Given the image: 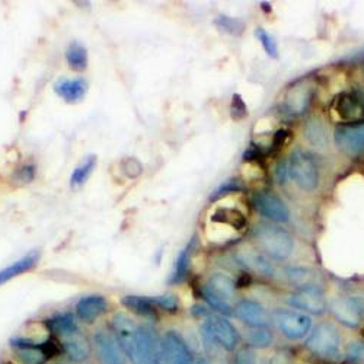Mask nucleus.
<instances>
[{"label":"nucleus","mask_w":364,"mask_h":364,"mask_svg":"<svg viewBox=\"0 0 364 364\" xmlns=\"http://www.w3.org/2000/svg\"><path fill=\"white\" fill-rule=\"evenodd\" d=\"M332 112L341 121V124L364 123V94L358 90L338 94L332 101Z\"/></svg>","instance_id":"0eeeda50"},{"label":"nucleus","mask_w":364,"mask_h":364,"mask_svg":"<svg viewBox=\"0 0 364 364\" xmlns=\"http://www.w3.org/2000/svg\"><path fill=\"white\" fill-rule=\"evenodd\" d=\"M306 136L308 140L316 146L325 144L326 143V134H325V129L318 121H311L306 127Z\"/></svg>","instance_id":"473e14b6"},{"label":"nucleus","mask_w":364,"mask_h":364,"mask_svg":"<svg viewBox=\"0 0 364 364\" xmlns=\"http://www.w3.org/2000/svg\"><path fill=\"white\" fill-rule=\"evenodd\" d=\"M213 225H222L230 228L235 232H240L247 228V218L236 208H218L210 218Z\"/></svg>","instance_id":"5701e85b"},{"label":"nucleus","mask_w":364,"mask_h":364,"mask_svg":"<svg viewBox=\"0 0 364 364\" xmlns=\"http://www.w3.org/2000/svg\"><path fill=\"white\" fill-rule=\"evenodd\" d=\"M233 364H258V355L252 347L239 348L235 354Z\"/></svg>","instance_id":"f704fd0d"},{"label":"nucleus","mask_w":364,"mask_h":364,"mask_svg":"<svg viewBox=\"0 0 364 364\" xmlns=\"http://www.w3.org/2000/svg\"><path fill=\"white\" fill-rule=\"evenodd\" d=\"M156 364H194V357L186 340L169 331L162 338V354Z\"/></svg>","instance_id":"f8f14e48"},{"label":"nucleus","mask_w":364,"mask_h":364,"mask_svg":"<svg viewBox=\"0 0 364 364\" xmlns=\"http://www.w3.org/2000/svg\"><path fill=\"white\" fill-rule=\"evenodd\" d=\"M312 97H314V89L306 83H300L289 92L286 105L291 114L300 115L311 105Z\"/></svg>","instance_id":"412c9836"},{"label":"nucleus","mask_w":364,"mask_h":364,"mask_svg":"<svg viewBox=\"0 0 364 364\" xmlns=\"http://www.w3.org/2000/svg\"><path fill=\"white\" fill-rule=\"evenodd\" d=\"M240 261L244 262L245 267L254 269L258 274L264 277H274V267L271 265L268 258L265 255H261L258 252H248L240 257Z\"/></svg>","instance_id":"bb28decb"},{"label":"nucleus","mask_w":364,"mask_h":364,"mask_svg":"<svg viewBox=\"0 0 364 364\" xmlns=\"http://www.w3.org/2000/svg\"><path fill=\"white\" fill-rule=\"evenodd\" d=\"M289 176L297 187L305 191H314L319 186V169L315 158L305 150H294L289 159Z\"/></svg>","instance_id":"423d86ee"},{"label":"nucleus","mask_w":364,"mask_h":364,"mask_svg":"<svg viewBox=\"0 0 364 364\" xmlns=\"http://www.w3.org/2000/svg\"><path fill=\"white\" fill-rule=\"evenodd\" d=\"M97 162L98 159L95 155H89L87 158H85L82 164L77 165L70 175V187L80 188L82 186H85L87 179L90 178V175H92V172L95 171Z\"/></svg>","instance_id":"a878e982"},{"label":"nucleus","mask_w":364,"mask_h":364,"mask_svg":"<svg viewBox=\"0 0 364 364\" xmlns=\"http://www.w3.org/2000/svg\"><path fill=\"white\" fill-rule=\"evenodd\" d=\"M95 350L101 364H126V354L121 348L117 337L107 331L95 333Z\"/></svg>","instance_id":"2eb2a0df"},{"label":"nucleus","mask_w":364,"mask_h":364,"mask_svg":"<svg viewBox=\"0 0 364 364\" xmlns=\"http://www.w3.org/2000/svg\"><path fill=\"white\" fill-rule=\"evenodd\" d=\"M254 235L261 250L269 259L284 261L291 255L294 240L286 229L277 225L262 223L255 229Z\"/></svg>","instance_id":"f03ea898"},{"label":"nucleus","mask_w":364,"mask_h":364,"mask_svg":"<svg viewBox=\"0 0 364 364\" xmlns=\"http://www.w3.org/2000/svg\"><path fill=\"white\" fill-rule=\"evenodd\" d=\"M151 299H154V301L156 303V306L159 309H164L169 314H175L179 309V301H178L176 296H173V294H162V296H156Z\"/></svg>","instance_id":"72a5a7b5"},{"label":"nucleus","mask_w":364,"mask_h":364,"mask_svg":"<svg viewBox=\"0 0 364 364\" xmlns=\"http://www.w3.org/2000/svg\"><path fill=\"white\" fill-rule=\"evenodd\" d=\"M290 133L287 130H280L276 133L274 139H272V146H271V151H279L282 147L286 146V143L289 141Z\"/></svg>","instance_id":"4c0bfd02"},{"label":"nucleus","mask_w":364,"mask_h":364,"mask_svg":"<svg viewBox=\"0 0 364 364\" xmlns=\"http://www.w3.org/2000/svg\"><path fill=\"white\" fill-rule=\"evenodd\" d=\"M19 175L22 176L23 182H29L34 178V168L33 166H23L19 172Z\"/></svg>","instance_id":"ea45409f"},{"label":"nucleus","mask_w":364,"mask_h":364,"mask_svg":"<svg viewBox=\"0 0 364 364\" xmlns=\"http://www.w3.org/2000/svg\"><path fill=\"white\" fill-rule=\"evenodd\" d=\"M287 176H289V165L287 164H280L277 166V179L283 184Z\"/></svg>","instance_id":"a19ab883"},{"label":"nucleus","mask_w":364,"mask_h":364,"mask_svg":"<svg viewBox=\"0 0 364 364\" xmlns=\"http://www.w3.org/2000/svg\"><path fill=\"white\" fill-rule=\"evenodd\" d=\"M197 247V239L196 236L188 242L186 248H182L181 252L178 254L175 264H173V269L171 272L169 277V284H179L184 282L190 272V265H191V257L194 254V250Z\"/></svg>","instance_id":"6ab92c4d"},{"label":"nucleus","mask_w":364,"mask_h":364,"mask_svg":"<svg viewBox=\"0 0 364 364\" xmlns=\"http://www.w3.org/2000/svg\"><path fill=\"white\" fill-rule=\"evenodd\" d=\"M341 333L337 326L332 323H318L311 336L305 341V347L316 357L323 360H333L338 357L341 350Z\"/></svg>","instance_id":"39448f33"},{"label":"nucleus","mask_w":364,"mask_h":364,"mask_svg":"<svg viewBox=\"0 0 364 364\" xmlns=\"http://www.w3.org/2000/svg\"><path fill=\"white\" fill-rule=\"evenodd\" d=\"M236 190H239V187L235 184V182H226V184H222V186L216 190L215 196H211V200L218 198V196H223V194H228L229 191H236Z\"/></svg>","instance_id":"58836bf2"},{"label":"nucleus","mask_w":364,"mask_h":364,"mask_svg":"<svg viewBox=\"0 0 364 364\" xmlns=\"http://www.w3.org/2000/svg\"><path fill=\"white\" fill-rule=\"evenodd\" d=\"M108 311V301L100 294L82 297L76 305V315L83 322H94Z\"/></svg>","instance_id":"f3484780"},{"label":"nucleus","mask_w":364,"mask_h":364,"mask_svg":"<svg viewBox=\"0 0 364 364\" xmlns=\"http://www.w3.org/2000/svg\"><path fill=\"white\" fill-rule=\"evenodd\" d=\"M66 62L75 72H83L87 68V50L79 43H72L66 50Z\"/></svg>","instance_id":"cd10ccee"},{"label":"nucleus","mask_w":364,"mask_h":364,"mask_svg":"<svg viewBox=\"0 0 364 364\" xmlns=\"http://www.w3.org/2000/svg\"><path fill=\"white\" fill-rule=\"evenodd\" d=\"M48 329L57 337H62L63 340L79 332L76 319L72 314H57L47 321Z\"/></svg>","instance_id":"b1692460"},{"label":"nucleus","mask_w":364,"mask_h":364,"mask_svg":"<svg viewBox=\"0 0 364 364\" xmlns=\"http://www.w3.org/2000/svg\"><path fill=\"white\" fill-rule=\"evenodd\" d=\"M248 343L252 348H268L274 343V336L268 326L261 328H251L248 332Z\"/></svg>","instance_id":"c85d7f7f"},{"label":"nucleus","mask_w":364,"mask_h":364,"mask_svg":"<svg viewBox=\"0 0 364 364\" xmlns=\"http://www.w3.org/2000/svg\"><path fill=\"white\" fill-rule=\"evenodd\" d=\"M235 294L236 283L229 276L222 274V272L211 276L208 283L203 287L204 300L223 316H232L235 314V309L232 308Z\"/></svg>","instance_id":"20e7f679"},{"label":"nucleus","mask_w":364,"mask_h":364,"mask_svg":"<svg viewBox=\"0 0 364 364\" xmlns=\"http://www.w3.org/2000/svg\"><path fill=\"white\" fill-rule=\"evenodd\" d=\"M11 344L16 350L19 361L23 364H44L57 350L51 341L36 343L28 338H12Z\"/></svg>","instance_id":"9b49d317"},{"label":"nucleus","mask_w":364,"mask_h":364,"mask_svg":"<svg viewBox=\"0 0 364 364\" xmlns=\"http://www.w3.org/2000/svg\"><path fill=\"white\" fill-rule=\"evenodd\" d=\"M230 114L235 119H244L248 115L247 104L244 102L239 95H233L232 104H230Z\"/></svg>","instance_id":"c9c22d12"},{"label":"nucleus","mask_w":364,"mask_h":364,"mask_svg":"<svg viewBox=\"0 0 364 364\" xmlns=\"http://www.w3.org/2000/svg\"><path fill=\"white\" fill-rule=\"evenodd\" d=\"M123 169H124V173H127L130 178H136L143 172L141 164L137 159H133V158L124 161Z\"/></svg>","instance_id":"e433bc0d"},{"label":"nucleus","mask_w":364,"mask_h":364,"mask_svg":"<svg viewBox=\"0 0 364 364\" xmlns=\"http://www.w3.org/2000/svg\"><path fill=\"white\" fill-rule=\"evenodd\" d=\"M216 26L220 33L223 34H229V36H240L244 33L245 29V23L242 22L240 19L232 18V16H226V15H220L216 18L215 21Z\"/></svg>","instance_id":"c756f323"},{"label":"nucleus","mask_w":364,"mask_h":364,"mask_svg":"<svg viewBox=\"0 0 364 364\" xmlns=\"http://www.w3.org/2000/svg\"><path fill=\"white\" fill-rule=\"evenodd\" d=\"M332 316L347 328H358L364 321V299L341 297L329 306Z\"/></svg>","instance_id":"9d476101"},{"label":"nucleus","mask_w":364,"mask_h":364,"mask_svg":"<svg viewBox=\"0 0 364 364\" xmlns=\"http://www.w3.org/2000/svg\"><path fill=\"white\" fill-rule=\"evenodd\" d=\"M197 364H211L210 361H207V360H200Z\"/></svg>","instance_id":"37998d69"},{"label":"nucleus","mask_w":364,"mask_h":364,"mask_svg":"<svg viewBox=\"0 0 364 364\" xmlns=\"http://www.w3.org/2000/svg\"><path fill=\"white\" fill-rule=\"evenodd\" d=\"M115 337L132 364H156L162 354V340L150 326L136 325L127 315L112 319Z\"/></svg>","instance_id":"f257e3e1"},{"label":"nucleus","mask_w":364,"mask_h":364,"mask_svg":"<svg viewBox=\"0 0 364 364\" xmlns=\"http://www.w3.org/2000/svg\"><path fill=\"white\" fill-rule=\"evenodd\" d=\"M123 305L133 314L149 318V319H158L159 318V308L151 297L143 296H126L123 297Z\"/></svg>","instance_id":"4be33fe9"},{"label":"nucleus","mask_w":364,"mask_h":364,"mask_svg":"<svg viewBox=\"0 0 364 364\" xmlns=\"http://www.w3.org/2000/svg\"><path fill=\"white\" fill-rule=\"evenodd\" d=\"M62 347L73 361H85L90 354V346L87 340L83 336H80L79 332L65 338Z\"/></svg>","instance_id":"393cba45"},{"label":"nucleus","mask_w":364,"mask_h":364,"mask_svg":"<svg viewBox=\"0 0 364 364\" xmlns=\"http://www.w3.org/2000/svg\"><path fill=\"white\" fill-rule=\"evenodd\" d=\"M346 361L348 364H364V341L348 344L346 350Z\"/></svg>","instance_id":"2f4dec72"},{"label":"nucleus","mask_w":364,"mask_h":364,"mask_svg":"<svg viewBox=\"0 0 364 364\" xmlns=\"http://www.w3.org/2000/svg\"><path fill=\"white\" fill-rule=\"evenodd\" d=\"M235 315L239 321L251 328H261L269 325V315L261 303L255 300H242L235 308Z\"/></svg>","instance_id":"dca6fc26"},{"label":"nucleus","mask_w":364,"mask_h":364,"mask_svg":"<svg viewBox=\"0 0 364 364\" xmlns=\"http://www.w3.org/2000/svg\"><path fill=\"white\" fill-rule=\"evenodd\" d=\"M255 34H257V38L259 40L262 48L265 50V53H267L269 57H272V58H277V57H279V46H277L276 40L272 38V37L265 31V29H262V28H257Z\"/></svg>","instance_id":"7c9ffc66"},{"label":"nucleus","mask_w":364,"mask_h":364,"mask_svg":"<svg viewBox=\"0 0 364 364\" xmlns=\"http://www.w3.org/2000/svg\"><path fill=\"white\" fill-rule=\"evenodd\" d=\"M337 147L346 155L357 156L364 151V123L340 124L333 132Z\"/></svg>","instance_id":"ddd939ff"},{"label":"nucleus","mask_w":364,"mask_h":364,"mask_svg":"<svg viewBox=\"0 0 364 364\" xmlns=\"http://www.w3.org/2000/svg\"><path fill=\"white\" fill-rule=\"evenodd\" d=\"M271 321L280 329L284 337L289 340H301L305 338L312 329V319L306 314H300L296 311L277 309L272 312Z\"/></svg>","instance_id":"6e6552de"},{"label":"nucleus","mask_w":364,"mask_h":364,"mask_svg":"<svg viewBox=\"0 0 364 364\" xmlns=\"http://www.w3.org/2000/svg\"><path fill=\"white\" fill-rule=\"evenodd\" d=\"M54 92L68 104L80 102L87 92V82L82 77L77 79H58L54 83Z\"/></svg>","instance_id":"a211bd4d"},{"label":"nucleus","mask_w":364,"mask_h":364,"mask_svg":"<svg viewBox=\"0 0 364 364\" xmlns=\"http://www.w3.org/2000/svg\"><path fill=\"white\" fill-rule=\"evenodd\" d=\"M40 261V252L38 251H31L22 258H19L16 262L5 267L4 269H0V286H4L9 280L23 274V272L33 269L37 262Z\"/></svg>","instance_id":"aec40b11"},{"label":"nucleus","mask_w":364,"mask_h":364,"mask_svg":"<svg viewBox=\"0 0 364 364\" xmlns=\"http://www.w3.org/2000/svg\"><path fill=\"white\" fill-rule=\"evenodd\" d=\"M255 207L259 213L271 222L286 223L290 220V210L286 203L274 193L262 191L255 197Z\"/></svg>","instance_id":"4468645a"},{"label":"nucleus","mask_w":364,"mask_h":364,"mask_svg":"<svg viewBox=\"0 0 364 364\" xmlns=\"http://www.w3.org/2000/svg\"><path fill=\"white\" fill-rule=\"evenodd\" d=\"M193 315H194L196 318H208V316H211L210 311H208L207 308H204L203 305H197V306H194V309H193Z\"/></svg>","instance_id":"79ce46f5"},{"label":"nucleus","mask_w":364,"mask_h":364,"mask_svg":"<svg viewBox=\"0 0 364 364\" xmlns=\"http://www.w3.org/2000/svg\"><path fill=\"white\" fill-rule=\"evenodd\" d=\"M289 305L297 311L312 315H322L328 309V301L323 291L316 284H308L291 293L287 299Z\"/></svg>","instance_id":"1a4fd4ad"},{"label":"nucleus","mask_w":364,"mask_h":364,"mask_svg":"<svg viewBox=\"0 0 364 364\" xmlns=\"http://www.w3.org/2000/svg\"><path fill=\"white\" fill-rule=\"evenodd\" d=\"M204 344L208 350L220 347L226 351H235L240 343L237 329L225 318L211 315L201 328Z\"/></svg>","instance_id":"7ed1b4c3"}]
</instances>
